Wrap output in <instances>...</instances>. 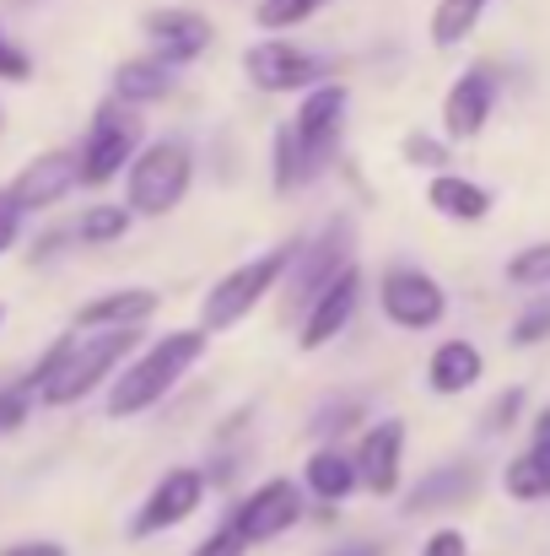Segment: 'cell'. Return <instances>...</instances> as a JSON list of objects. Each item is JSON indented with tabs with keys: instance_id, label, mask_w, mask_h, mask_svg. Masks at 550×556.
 Instances as JSON below:
<instances>
[{
	"instance_id": "obj_1",
	"label": "cell",
	"mask_w": 550,
	"mask_h": 556,
	"mask_svg": "<svg viewBox=\"0 0 550 556\" xmlns=\"http://www.w3.org/2000/svg\"><path fill=\"white\" fill-rule=\"evenodd\" d=\"M136 341H141V330H87V336L76 330L49 346V357L22 378V389L38 394V405H76L125 368Z\"/></svg>"
},
{
	"instance_id": "obj_2",
	"label": "cell",
	"mask_w": 550,
	"mask_h": 556,
	"mask_svg": "<svg viewBox=\"0 0 550 556\" xmlns=\"http://www.w3.org/2000/svg\"><path fill=\"white\" fill-rule=\"evenodd\" d=\"M205 346H210L205 330H168V336H157L146 352H130V357H125V372L108 378V416H114V421H130V416L163 405V400L179 389L183 372L205 357Z\"/></svg>"
},
{
	"instance_id": "obj_3",
	"label": "cell",
	"mask_w": 550,
	"mask_h": 556,
	"mask_svg": "<svg viewBox=\"0 0 550 556\" xmlns=\"http://www.w3.org/2000/svg\"><path fill=\"white\" fill-rule=\"evenodd\" d=\"M292 254H297V243H276V249H265V254L232 265V270L200 298V330H205V336H221V330L243 325V319H248V314L281 287Z\"/></svg>"
},
{
	"instance_id": "obj_4",
	"label": "cell",
	"mask_w": 550,
	"mask_h": 556,
	"mask_svg": "<svg viewBox=\"0 0 550 556\" xmlns=\"http://www.w3.org/2000/svg\"><path fill=\"white\" fill-rule=\"evenodd\" d=\"M194 185V152L183 141H146L125 168V205L130 216H168L179 211Z\"/></svg>"
},
{
	"instance_id": "obj_5",
	"label": "cell",
	"mask_w": 550,
	"mask_h": 556,
	"mask_svg": "<svg viewBox=\"0 0 550 556\" xmlns=\"http://www.w3.org/2000/svg\"><path fill=\"white\" fill-rule=\"evenodd\" d=\"M346 109H351V87L346 81H314L308 92H303V103H297V114H292V141H297V152H303V174H308V185L330 168V157H335V147H341V136H346Z\"/></svg>"
},
{
	"instance_id": "obj_6",
	"label": "cell",
	"mask_w": 550,
	"mask_h": 556,
	"mask_svg": "<svg viewBox=\"0 0 550 556\" xmlns=\"http://www.w3.org/2000/svg\"><path fill=\"white\" fill-rule=\"evenodd\" d=\"M136 152H141V119H136V109L119 103V98L98 103L92 130H87V141H81V152H76V157H81V185L87 189L114 185V179L130 168Z\"/></svg>"
},
{
	"instance_id": "obj_7",
	"label": "cell",
	"mask_w": 550,
	"mask_h": 556,
	"mask_svg": "<svg viewBox=\"0 0 550 556\" xmlns=\"http://www.w3.org/2000/svg\"><path fill=\"white\" fill-rule=\"evenodd\" d=\"M378 308L394 330H437L448 314V292L437 276H426L421 265H388L378 281Z\"/></svg>"
},
{
	"instance_id": "obj_8",
	"label": "cell",
	"mask_w": 550,
	"mask_h": 556,
	"mask_svg": "<svg viewBox=\"0 0 550 556\" xmlns=\"http://www.w3.org/2000/svg\"><path fill=\"white\" fill-rule=\"evenodd\" d=\"M243 76L259 87V92H308L314 81H324V60L286 43V38H259L243 49Z\"/></svg>"
},
{
	"instance_id": "obj_9",
	"label": "cell",
	"mask_w": 550,
	"mask_h": 556,
	"mask_svg": "<svg viewBox=\"0 0 550 556\" xmlns=\"http://www.w3.org/2000/svg\"><path fill=\"white\" fill-rule=\"evenodd\" d=\"M351 249H357V222H351V216H330L314 243H297V254H292V265H286V276H292V303H308L335 270H346V265H351Z\"/></svg>"
},
{
	"instance_id": "obj_10",
	"label": "cell",
	"mask_w": 550,
	"mask_h": 556,
	"mask_svg": "<svg viewBox=\"0 0 550 556\" xmlns=\"http://www.w3.org/2000/svg\"><path fill=\"white\" fill-rule=\"evenodd\" d=\"M205 508V470H194V465H179V470H168L152 492H146V503L136 508V519H130V535H168V530H179L183 519H194Z\"/></svg>"
},
{
	"instance_id": "obj_11",
	"label": "cell",
	"mask_w": 550,
	"mask_h": 556,
	"mask_svg": "<svg viewBox=\"0 0 550 556\" xmlns=\"http://www.w3.org/2000/svg\"><path fill=\"white\" fill-rule=\"evenodd\" d=\"M357 303H362V270L357 265H346V270H335L308 303H303V330H297V346L303 352H324L346 325H351V314H357Z\"/></svg>"
},
{
	"instance_id": "obj_12",
	"label": "cell",
	"mask_w": 550,
	"mask_h": 556,
	"mask_svg": "<svg viewBox=\"0 0 550 556\" xmlns=\"http://www.w3.org/2000/svg\"><path fill=\"white\" fill-rule=\"evenodd\" d=\"M227 519L248 535V546H265V541H276V535H286V530L303 525V492H297V481L270 476V481H259Z\"/></svg>"
},
{
	"instance_id": "obj_13",
	"label": "cell",
	"mask_w": 550,
	"mask_h": 556,
	"mask_svg": "<svg viewBox=\"0 0 550 556\" xmlns=\"http://www.w3.org/2000/svg\"><path fill=\"white\" fill-rule=\"evenodd\" d=\"M141 33H146V43H152V54L163 60V65H189V60H200L205 49H210V38H216V27L200 16V11H189V5H152L146 16H141Z\"/></svg>"
},
{
	"instance_id": "obj_14",
	"label": "cell",
	"mask_w": 550,
	"mask_h": 556,
	"mask_svg": "<svg viewBox=\"0 0 550 556\" xmlns=\"http://www.w3.org/2000/svg\"><path fill=\"white\" fill-rule=\"evenodd\" d=\"M71 189H81V157L76 152H43V157L22 163V174L5 185V194L22 216H33V211L60 205Z\"/></svg>"
},
{
	"instance_id": "obj_15",
	"label": "cell",
	"mask_w": 550,
	"mask_h": 556,
	"mask_svg": "<svg viewBox=\"0 0 550 556\" xmlns=\"http://www.w3.org/2000/svg\"><path fill=\"white\" fill-rule=\"evenodd\" d=\"M351 465H357V486H367L372 497H394L399 470H405V421H394V416L372 421L351 454Z\"/></svg>"
},
{
	"instance_id": "obj_16",
	"label": "cell",
	"mask_w": 550,
	"mask_h": 556,
	"mask_svg": "<svg viewBox=\"0 0 550 556\" xmlns=\"http://www.w3.org/2000/svg\"><path fill=\"white\" fill-rule=\"evenodd\" d=\"M491 109H497V81H491V71H464L453 87H448V98H443V136L448 141H475L481 130H486V119H491Z\"/></svg>"
},
{
	"instance_id": "obj_17",
	"label": "cell",
	"mask_w": 550,
	"mask_h": 556,
	"mask_svg": "<svg viewBox=\"0 0 550 556\" xmlns=\"http://www.w3.org/2000/svg\"><path fill=\"white\" fill-rule=\"evenodd\" d=\"M157 308H163V298L152 287H119V292H103V298L81 303L76 330H141Z\"/></svg>"
},
{
	"instance_id": "obj_18",
	"label": "cell",
	"mask_w": 550,
	"mask_h": 556,
	"mask_svg": "<svg viewBox=\"0 0 550 556\" xmlns=\"http://www.w3.org/2000/svg\"><path fill=\"white\" fill-rule=\"evenodd\" d=\"M475 492H481V470H475V465H437L432 476H421V481L405 492V514L421 519V514L464 508Z\"/></svg>"
},
{
	"instance_id": "obj_19",
	"label": "cell",
	"mask_w": 550,
	"mask_h": 556,
	"mask_svg": "<svg viewBox=\"0 0 550 556\" xmlns=\"http://www.w3.org/2000/svg\"><path fill=\"white\" fill-rule=\"evenodd\" d=\"M502 486L513 503H546L550 497V405L535 416V432H529V448L502 470Z\"/></svg>"
},
{
	"instance_id": "obj_20",
	"label": "cell",
	"mask_w": 550,
	"mask_h": 556,
	"mask_svg": "<svg viewBox=\"0 0 550 556\" xmlns=\"http://www.w3.org/2000/svg\"><path fill=\"white\" fill-rule=\"evenodd\" d=\"M481 372H486L481 346L453 336V341H443V346L432 352V363H426V383H432V394H470V389L481 383Z\"/></svg>"
},
{
	"instance_id": "obj_21",
	"label": "cell",
	"mask_w": 550,
	"mask_h": 556,
	"mask_svg": "<svg viewBox=\"0 0 550 556\" xmlns=\"http://www.w3.org/2000/svg\"><path fill=\"white\" fill-rule=\"evenodd\" d=\"M426 205L437 211V216H448V222H486L491 216V194L475 185V179H464V174H432V185H426Z\"/></svg>"
},
{
	"instance_id": "obj_22",
	"label": "cell",
	"mask_w": 550,
	"mask_h": 556,
	"mask_svg": "<svg viewBox=\"0 0 550 556\" xmlns=\"http://www.w3.org/2000/svg\"><path fill=\"white\" fill-rule=\"evenodd\" d=\"M174 92V65H163L157 54H141V60H125L114 65V98L141 109V103H163Z\"/></svg>"
},
{
	"instance_id": "obj_23",
	"label": "cell",
	"mask_w": 550,
	"mask_h": 556,
	"mask_svg": "<svg viewBox=\"0 0 550 556\" xmlns=\"http://www.w3.org/2000/svg\"><path fill=\"white\" fill-rule=\"evenodd\" d=\"M303 486H308L319 503H346V497L357 492V465H351V454L335 448V443L314 448L308 465H303Z\"/></svg>"
},
{
	"instance_id": "obj_24",
	"label": "cell",
	"mask_w": 550,
	"mask_h": 556,
	"mask_svg": "<svg viewBox=\"0 0 550 556\" xmlns=\"http://www.w3.org/2000/svg\"><path fill=\"white\" fill-rule=\"evenodd\" d=\"M130 205H114V200H98V205H87L81 216H76V227H71V238L81 243V249H108V243H119L125 232H130Z\"/></svg>"
},
{
	"instance_id": "obj_25",
	"label": "cell",
	"mask_w": 550,
	"mask_h": 556,
	"mask_svg": "<svg viewBox=\"0 0 550 556\" xmlns=\"http://www.w3.org/2000/svg\"><path fill=\"white\" fill-rule=\"evenodd\" d=\"M486 5H491V0H437V11H432V43H437V49L464 43V38L481 27Z\"/></svg>"
},
{
	"instance_id": "obj_26",
	"label": "cell",
	"mask_w": 550,
	"mask_h": 556,
	"mask_svg": "<svg viewBox=\"0 0 550 556\" xmlns=\"http://www.w3.org/2000/svg\"><path fill=\"white\" fill-rule=\"evenodd\" d=\"M270 174H276V194H292V189H303V185H308V174H303V152H297V141H292V130H286V125L276 130Z\"/></svg>"
},
{
	"instance_id": "obj_27",
	"label": "cell",
	"mask_w": 550,
	"mask_h": 556,
	"mask_svg": "<svg viewBox=\"0 0 550 556\" xmlns=\"http://www.w3.org/2000/svg\"><path fill=\"white\" fill-rule=\"evenodd\" d=\"M319 5L324 0H259L254 5V22L265 33H286V27H303L308 16H319Z\"/></svg>"
},
{
	"instance_id": "obj_28",
	"label": "cell",
	"mask_w": 550,
	"mask_h": 556,
	"mask_svg": "<svg viewBox=\"0 0 550 556\" xmlns=\"http://www.w3.org/2000/svg\"><path fill=\"white\" fill-rule=\"evenodd\" d=\"M357 421H362V400H357V394H341V400H330V405H319L308 427H314L319 438H341V432H351Z\"/></svg>"
},
{
	"instance_id": "obj_29",
	"label": "cell",
	"mask_w": 550,
	"mask_h": 556,
	"mask_svg": "<svg viewBox=\"0 0 550 556\" xmlns=\"http://www.w3.org/2000/svg\"><path fill=\"white\" fill-rule=\"evenodd\" d=\"M508 281H513V287H546L550 281V238L519 249V254L508 260Z\"/></svg>"
},
{
	"instance_id": "obj_30",
	"label": "cell",
	"mask_w": 550,
	"mask_h": 556,
	"mask_svg": "<svg viewBox=\"0 0 550 556\" xmlns=\"http://www.w3.org/2000/svg\"><path fill=\"white\" fill-rule=\"evenodd\" d=\"M399 152H405V163H410V168H432V174H443V168H448V141H437V136L410 130Z\"/></svg>"
},
{
	"instance_id": "obj_31",
	"label": "cell",
	"mask_w": 550,
	"mask_h": 556,
	"mask_svg": "<svg viewBox=\"0 0 550 556\" xmlns=\"http://www.w3.org/2000/svg\"><path fill=\"white\" fill-rule=\"evenodd\" d=\"M248 552H254V546H248V535L227 519V525H216V530H210V535H205L189 556H248Z\"/></svg>"
},
{
	"instance_id": "obj_32",
	"label": "cell",
	"mask_w": 550,
	"mask_h": 556,
	"mask_svg": "<svg viewBox=\"0 0 550 556\" xmlns=\"http://www.w3.org/2000/svg\"><path fill=\"white\" fill-rule=\"evenodd\" d=\"M519 410H524V389H502L491 405H486V416H481V432H508L513 421H519Z\"/></svg>"
},
{
	"instance_id": "obj_33",
	"label": "cell",
	"mask_w": 550,
	"mask_h": 556,
	"mask_svg": "<svg viewBox=\"0 0 550 556\" xmlns=\"http://www.w3.org/2000/svg\"><path fill=\"white\" fill-rule=\"evenodd\" d=\"M513 346H540L550 341V303H535V308H524L519 319H513V336H508Z\"/></svg>"
},
{
	"instance_id": "obj_34",
	"label": "cell",
	"mask_w": 550,
	"mask_h": 556,
	"mask_svg": "<svg viewBox=\"0 0 550 556\" xmlns=\"http://www.w3.org/2000/svg\"><path fill=\"white\" fill-rule=\"evenodd\" d=\"M0 81H16V87L33 81V54L5 38V22H0Z\"/></svg>"
},
{
	"instance_id": "obj_35",
	"label": "cell",
	"mask_w": 550,
	"mask_h": 556,
	"mask_svg": "<svg viewBox=\"0 0 550 556\" xmlns=\"http://www.w3.org/2000/svg\"><path fill=\"white\" fill-rule=\"evenodd\" d=\"M27 410H33V394H27L22 383L0 389V438H11V432L27 421Z\"/></svg>"
},
{
	"instance_id": "obj_36",
	"label": "cell",
	"mask_w": 550,
	"mask_h": 556,
	"mask_svg": "<svg viewBox=\"0 0 550 556\" xmlns=\"http://www.w3.org/2000/svg\"><path fill=\"white\" fill-rule=\"evenodd\" d=\"M16 238H22V211L11 205V194L0 189V260L16 249Z\"/></svg>"
},
{
	"instance_id": "obj_37",
	"label": "cell",
	"mask_w": 550,
	"mask_h": 556,
	"mask_svg": "<svg viewBox=\"0 0 550 556\" xmlns=\"http://www.w3.org/2000/svg\"><path fill=\"white\" fill-rule=\"evenodd\" d=\"M421 556H470V541L459 530H437V535H426Z\"/></svg>"
},
{
	"instance_id": "obj_38",
	"label": "cell",
	"mask_w": 550,
	"mask_h": 556,
	"mask_svg": "<svg viewBox=\"0 0 550 556\" xmlns=\"http://www.w3.org/2000/svg\"><path fill=\"white\" fill-rule=\"evenodd\" d=\"M0 556H65L60 541H16V546H5Z\"/></svg>"
},
{
	"instance_id": "obj_39",
	"label": "cell",
	"mask_w": 550,
	"mask_h": 556,
	"mask_svg": "<svg viewBox=\"0 0 550 556\" xmlns=\"http://www.w3.org/2000/svg\"><path fill=\"white\" fill-rule=\"evenodd\" d=\"M335 556H378V546H346V552H335Z\"/></svg>"
},
{
	"instance_id": "obj_40",
	"label": "cell",
	"mask_w": 550,
	"mask_h": 556,
	"mask_svg": "<svg viewBox=\"0 0 550 556\" xmlns=\"http://www.w3.org/2000/svg\"><path fill=\"white\" fill-rule=\"evenodd\" d=\"M0 325H5V308H0Z\"/></svg>"
}]
</instances>
